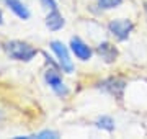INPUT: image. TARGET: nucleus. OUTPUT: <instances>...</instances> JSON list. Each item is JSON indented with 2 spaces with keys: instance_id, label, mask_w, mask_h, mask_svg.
I'll use <instances>...</instances> for the list:
<instances>
[{
  "instance_id": "nucleus-7",
  "label": "nucleus",
  "mask_w": 147,
  "mask_h": 139,
  "mask_svg": "<svg viewBox=\"0 0 147 139\" xmlns=\"http://www.w3.org/2000/svg\"><path fill=\"white\" fill-rule=\"evenodd\" d=\"M96 53L101 56V59L105 61V62H115L116 57H118V49L110 43H101L98 48H96Z\"/></svg>"
},
{
  "instance_id": "nucleus-5",
  "label": "nucleus",
  "mask_w": 147,
  "mask_h": 139,
  "mask_svg": "<svg viewBox=\"0 0 147 139\" xmlns=\"http://www.w3.org/2000/svg\"><path fill=\"white\" fill-rule=\"evenodd\" d=\"M70 49H72V53L75 54L80 61H88V59L92 57V49H90L80 38L74 36L72 39H70Z\"/></svg>"
},
{
  "instance_id": "nucleus-3",
  "label": "nucleus",
  "mask_w": 147,
  "mask_h": 139,
  "mask_svg": "<svg viewBox=\"0 0 147 139\" xmlns=\"http://www.w3.org/2000/svg\"><path fill=\"white\" fill-rule=\"evenodd\" d=\"M44 80H46V84L54 90V93H56V95L65 96L69 93L65 84L62 82V77H61V74H59L56 69H47L46 74H44Z\"/></svg>"
},
{
  "instance_id": "nucleus-11",
  "label": "nucleus",
  "mask_w": 147,
  "mask_h": 139,
  "mask_svg": "<svg viewBox=\"0 0 147 139\" xmlns=\"http://www.w3.org/2000/svg\"><path fill=\"white\" fill-rule=\"evenodd\" d=\"M121 2H123V0H98V5H100L101 8L108 10V8H115V7H118Z\"/></svg>"
},
{
  "instance_id": "nucleus-4",
  "label": "nucleus",
  "mask_w": 147,
  "mask_h": 139,
  "mask_svg": "<svg viewBox=\"0 0 147 139\" xmlns=\"http://www.w3.org/2000/svg\"><path fill=\"white\" fill-rule=\"evenodd\" d=\"M108 28H110L111 34H115L119 41H124V39H127L129 33L132 30V23L129 20H113L108 25Z\"/></svg>"
},
{
  "instance_id": "nucleus-2",
  "label": "nucleus",
  "mask_w": 147,
  "mask_h": 139,
  "mask_svg": "<svg viewBox=\"0 0 147 139\" xmlns=\"http://www.w3.org/2000/svg\"><path fill=\"white\" fill-rule=\"evenodd\" d=\"M51 49H53L56 56L59 59V65L64 72L67 74H72L74 72V64H72V59L69 56V51L65 48V44H62L61 41H51Z\"/></svg>"
},
{
  "instance_id": "nucleus-8",
  "label": "nucleus",
  "mask_w": 147,
  "mask_h": 139,
  "mask_svg": "<svg viewBox=\"0 0 147 139\" xmlns=\"http://www.w3.org/2000/svg\"><path fill=\"white\" fill-rule=\"evenodd\" d=\"M46 26L51 30V31H57L64 26V18L62 15L59 13V10H51L49 15L46 16Z\"/></svg>"
},
{
  "instance_id": "nucleus-13",
  "label": "nucleus",
  "mask_w": 147,
  "mask_h": 139,
  "mask_svg": "<svg viewBox=\"0 0 147 139\" xmlns=\"http://www.w3.org/2000/svg\"><path fill=\"white\" fill-rule=\"evenodd\" d=\"M3 23V16H2V10H0V25Z\"/></svg>"
},
{
  "instance_id": "nucleus-14",
  "label": "nucleus",
  "mask_w": 147,
  "mask_h": 139,
  "mask_svg": "<svg viewBox=\"0 0 147 139\" xmlns=\"http://www.w3.org/2000/svg\"><path fill=\"white\" fill-rule=\"evenodd\" d=\"M0 119H2V113H0Z\"/></svg>"
},
{
  "instance_id": "nucleus-1",
  "label": "nucleus",
  "mask_w": 147,
  "mask_h": 139,
  "mask_svg": "<svg viewBox=\"0 0 147 139\" xmlns=\"http://www.w3.org/2000/svg\"><path fill=\"white\" fill-rule=\"evenodd\" d=\"M5 51L11 59H15V61H25V62L31 61L38 53L36 48H33L31 44L23 43V41H8L5 44Z\"/></svg>"
},
{
  "instance_id": "nucleus-10",
  "label": "nucleus",
  "mask_w": 147,
  "mask_h": 139,
  "mask_svg": "<svg viewBox=\"0 0 147 139\" xmlns=\"http://www.w3.org/2000/svg\"><path fill=\"white\" fill-rule=\"evenodd\" d=\"M96 126L101 129H106V131H113L115 129V121H113L111 116H101V118H98Z\"/></svg>"
},
{
  "instance_id": "nucleus-6",
  "label": "nucleus",
  "mask_w": 147,
  "mask_h": 139,
  "mask_svg": "<svg viewBox=\"0 0 147 139\" xmlns=\"http://www.w3.org/2000/svg\"><path fill=\"white\" fill-rule=\"evenodd\" d=\"M13 13L21 20H28L30 18V10L26 8V5L21 2V0H2Z\"/></svg>"
},
{
  "instance_id": "nucleus-9",
  "label": "nucleus",
  "mask_w": 147,
  "mask_h": 139,
  "mask_svg": "<svg viewBox=\"0 0 147 139\" xmlns=\"http://www.w3.org/2000/svg\"><path fill=\"white\" fill-rule=\"evenodd\" d=\"M31 138H38V139H57L59 134L56 133V131H49V129H44V131H41V133H36L33 134V136H16L15 139H31Z\"/></svg>"
},
{
  "instance_id": "nucleus-12",
  "label": "nucleus",
  "mask_w": 147,
  "mask_h": 139,
  "mask_svg": "<svg viewBox=\"0 0 147 139\" xmlns=\"http://www.w3.org/2000/svg\"><path fill=\"white\" fill-rule=\"evenodd\" d=\"M41 5L46 8V10H57V3H56V0H41Z\"/></svg>"
}]
</instances>
